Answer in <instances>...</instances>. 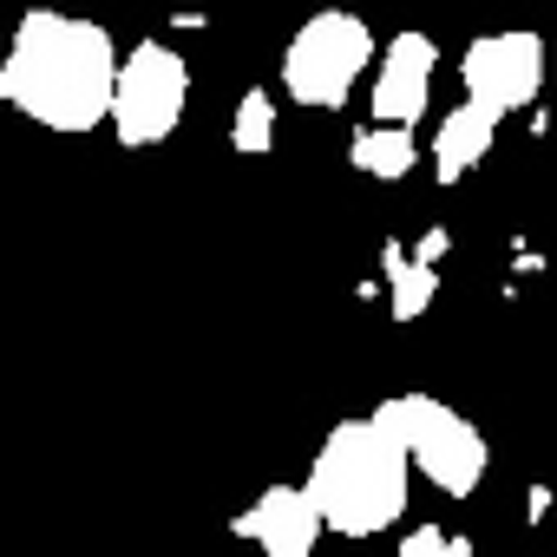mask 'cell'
<instances>
[{
  "label": "cell",
  "instance_id": "1",
  "mask_svg": "<svg viewBox=\"0 0 557 557\" xmlns=\"http://www.w3.org/2000/svg\"><path fill=\"white\" fill-rule=\"evenodd\" d=\"M112 34L79 21V14H53L34 8L14 27V47L0 60V106L27 112L47 132H92L112 112Z\"/></svg>",
  "mask_w": 557,
  "mask_h": 557
},
{
  "label": "cell",
  "instance_id": "2",
  "mask_svg": "<svg viewBox=\"0 0 557 557\" xmlns=\"http://www.w3.org/2000/svg\"><path fill=\"white\" fill-rule=\"evenodd\" d=\"M407 485H413V472H407L400 446L374 420H342V426H329V440L302 479V498L322 518V531L374 537L407 511Z\"/></svg>",
  "mask_w": 557,
  "mask_h": 557
},
{
  "label": "cell",
  "instance_id": "3",
  "mask_svg": "<svg viewBox=\"0 0 557 557\" xmlns=\"http://www.w3.org/2000/svg\"><path fill=\"white\" fill-rule=\"evenodd\" d=\"M368 420L400 446L407 472H426L446 498H466V492L485 479V466H492L485 433H479L459 407H446V400H433V394H394V400H381Z\"/></svg>",
  "mask_w": 557,
  "mask_h": 557
},
{
  "label": "cell",
  "instance_id": "4",
  "mask_svg": "<svg viewBox=\"0 0 557 557\" xmlns=\"http://www.w3.org/2000/svg\"><path fill=\"white\" fill-rule=\"evenodd\" d=\"M368 60H374V34L361 14H348V8L309 14L283 53V92L309 112H335L355 92V79L368 73Z\"/></svg>",
  "mask_w": 557,
  "mask_h": 557
},
{
  "label": "cell",
  "instance_id": "5",
  "mask_svg": "<svg viewBox=\"0 0 557 557\" xmlns=\"http://www.w3.org/2000/svg\"><path fill=\"white\" fill-rule=\"evenodd\" d=\"M184 99H190V66L164 40H138L112 73V112L106 119L119 125L125 151H151L177 132Z\"/></svg>",
  "mask_w": 557,
  "mask_h": 557
},
{
  "label": "cell",
  "instance_id": "6",
  "mask_svg": "<svg viewBox=\"0 0 557 557\" xmlns=\"http://www.w3.org/2000/svg\"><path fill=\"white\" fill-rule=\"evenodd\" d=\"M459 79H466V99H479V106H492L505 119V112H518V106L537 99V86H544V40L524 34V27L485 34V40L466 47Z\"/></svg>",
  "mask_w": 557,
  "mask_h": 557
},
{
  "label": "cell",
  "instance_id": "7",
  "mask_svg": "<svg viewBox=\"0 0 557 557\" xmlns=\"http://www.w3.org/2000/svg\"><path fill=\"white\" fill-rule=\"evenodd\" d=\"M433 73H440V47L426 34H394L381 53V79H374V125L407 132L433 99Z\"/></svg>",
  "mask_w": 557,
  "mask_h": 557
},
{
  "label": "cell",
  "instance_id": "8",
  "mask_svg": "<svg viewBox=\"0 0 557 557\" xmlns=\"http://www.w3.org/2000/svg\"><path fill=\"white\" fill-rule=\"evenodd\" d=\"M236 537H249L262 557H309L315 550V537H322V518L309 511V498H302V485H269L249 511H236V524H230Z\"/></svg>",
  "mask_w": 557,
  "mask_h": 557
},
{
  "label": "cell",
  "instance_id": "9",
  "mask_svg": "<svg viewBox=\"0 0 557 557\" xmlns=\"http://www.w3.org/2000/svg\"><path fill=\"white\" fill-rule=\"evenodd\" d=\"M498 125H505V119H498L492 106H479V99L453 106V112L440 119V132H433V177H440V184H459L472 164H485Z\"/></svg>",
  "mask_w": 557,
  "mask_h": 557
},
{
  "label": "cell",
  "instance_id": "10",
  "mask_svg": "<svg viewBox=\"0 0 557 557\" xmlns=\"http://www.w3.org/2000/svg\"><path fill=\"white\" fill-rule=\"evenodd\" d=\"M381 275H387V302H394V322H420V315L433 309V289H440L433 262H420V256H407L400 243H387V249H381Z\"/></svg>",
  "mask_w": 557,
  "mask_h": 557
},
{
  "label": "cell",
  "instance_id": "11",
  "mask_svg": "<svg viewBox=\"0 0 557 557\" xmlns=\"http://www.w3.org/2000/svg\"><path fill=\"white\" fill-rule=\"evenodd\" d=\"M348 164H355V171H368V177H381V184H394V177H407V171L420 164V145H413V132L368 125V132H355Z\"/></svg>",
  "mask_w": 557,
  "mask_h": 557
},
{
  "label": "cell",
  "instance_id": "12",
  "mask_svg": "<svg viewBox=\"0 0 557 557\" xmlns=\"http://www.w3.org/2000/svg\"><path fill=\"white\" fill-rule=\"evenodd\" d=\"M230 145H236L243 158H262V151L275 145V99H269L262 86H249V92L236 99V119H230Z\"/></svg>",
  "mask_w": 557,
  "mask_h": 557
},
{
  "label": "cell",
  "instance_id": "13",
  "mask_svg": "<svg viewBox=\"0 0 557 557\" xmlns=\"http://www.w3.org/2000/svg\"><path fill=\"white\" fill-rule=\"evenodd\" d=\"M400 557H472V544L453 537V531H440V524H420V531L400 544Z\"/></svg>",
  "mask_w": 557,
  "mask_h": 557
}]
</instances>
